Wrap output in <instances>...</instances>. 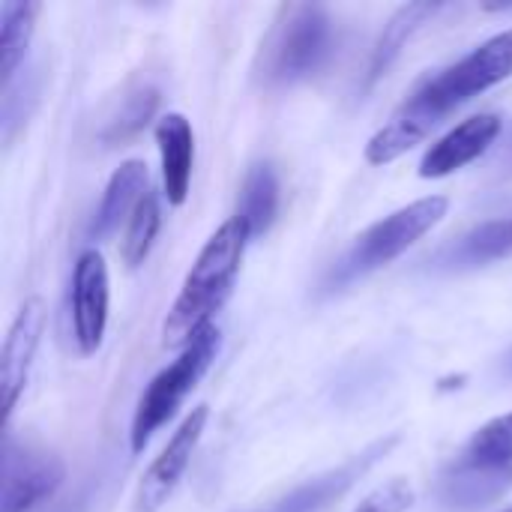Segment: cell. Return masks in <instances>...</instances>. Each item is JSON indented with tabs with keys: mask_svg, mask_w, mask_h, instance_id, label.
<instances>
[{
	"mask_svg": "<svg viewBox=\"0 0 512 512\" xmlns=\"http://www.w3.org/2000/svg\"><path fill=\"white\" fill-rule=\"evenodd\" d=\"M156 108H159V93H156L153 87L138 90V93L123 105V111L117 114V120H114L111 129L105 132V138H108V141H126V138L138 135V132L150 123V117L156 114Z\"/></svg>",
	"mask_w": 512,
	"mask_h": 512,
	"instance_id": "21",
	"label": "cell"
},
{
	"mask_svg": "<svg viewBox=\"0 0 512 512\" xmlns=\"http://www.w3.org/2000/svg\"><path fill=\"white\" fill-rule=\"evenodd\" d=\"M504 512H512V507H507V510H504Z\"/></svg>",
	"mask_w": 512,
	"mask_h": 512,
	"instance_id": "23",
	"label": "cell"
},
{
	"mask_svg": "<svg viewBox=\"0 0 512 512\" xmlns=\"http://www.w3.org/2000/svg\"><path fill=\"white\" fill-rule=\"evenodd\" d=\"M507 78H512V27L477 45L471 54H465L441 75L423 81L417 93L447 120V114L483 96L486 90L498 87Z\"/></svg>",
	"mask_w": 512,
	"mask_h": 512,
	"instance_id": "5",
	"label": "cell"
},
{
	"mask_svg": "<svg viewBox=\"0 0 512 512\" xmlns=\"http://www.w3.org/2000/svg\"><path fill=\"white\" fill-rule=\"evenodd\" d=\"M39 12H42L39 0L0 3V84H3V93L9 90L15 72L21 69V63L27 57Z\"/></svg>",
	"mask_w": 512,
	"mask_h": 512,
	"instance_id": "15",
	"label": "cell"
},
{
	"mask_svg": "<svg viewBox=\"0 0 512 512\" xmlns=\"http://www.w3.org/2000/svg\"><path fill=\"white\" fill-rule=\"evenodd\" d=\"M333 54V15L318 3H294L282 9L261 45V75L267 84H297L327 69Z\"/></svg>",
	"mask_w": 512,
	"mask_h": 512,
	"instance_id": "2",
	"label": "cell"
},
{
	"mask_svg": "<svg viewBox=\"0 0 512 512\" xmlns=\"http://www.w3.org/2000/svg\"><path fill=\"white\" fill-rule=\"evenodd\" d=\"M453 465L483 474H512V411L480 426Z\"/></svg>",
	"mask_w": 512,
	"mask_h": 512,
	"instance_id": "16",
	"label": "cell"
},
{
	"mask_svg": "<svg viewBox=\"0 0 512 512\" xmlns=\"http://www.w3.org/2000/svg\"><path fill=\"white\" fill-rule=\"evenodd\" d=\"M207 420H210L207 405H198L186 414V420L177 426V432L171 435L165 450L144 471V477L135 489V512H159L168 504V498L177 492L180 480L186 477V471L192 465V456L204 438Z\"/></svg>",
	"mask_w": 512,
	"mask_h": 512,
	"instance_id": "7",
	"label": "cell"
},
{
	"mask_svg": "<svg viewBox=\"0 0 512 512\" xmlns=\"http://www.w3.org/2000/svg\"><path fill=\"white\" fill-rule=\"evenodd\" d=\"M42 330H45V306L39 297H27L15 315V321L9 324L6 342H3V354H0V384H3V429H9L12 411L27 387L30 369H33V357L39 351L42 342Z\"/></svg>",
	"mask_w": 512,
	"mask_h": 512,
	"instance_id": "9",
	"label": "cell"
},
{
	"mask_svg": "<svg viewBox=\"0 0 512 512\" xmlns=\"http://www.w3.org/2000/svg\"><path fill=\"white\" fill-rule=\"evenodd\" d=\"M249 240L252 231L237 213L213 231V237L198 252L195 264L189 267L174 306L165 315V348H186L204 327L213 324V318L222 312L237 285Z\"/></svg>",
	"mask_w": 512,
	"mask_h": 512,
	"instance_id": "1",
	"label": "cell"
},
{
	"mask_svg": "<svg viewBox=\"0 0 512 512\" xmlns=\"http://www.w3.org/2000/svg\"><path fill=\"white\" fill-rule=\"evenodd\" d=\"M216 351H219V327L210 324L183 348V354L171 366H165L147 384V390L138 399V408H135V417H132V429H129L132 453H141L150 444V438L168 420L177 417V411L183 408L186 396L198 387V381L213 366Z\"/></svg>",
	"mask_w": 512,
	"mask_h": 512,
	"instance_id": "3",
	"label": "cell"
},
{
	"mask_svg": "<svg viewBox=\"0 0 512 512\" xmlns=\"http://www.w3.org/2000/svg\"><path fill=\"white\" fill-rule=\"evenodd\" d=\"M159 228H162V204H159V195L150 189L123 231L120 255L129 267H138L150 255V249L159 237Z\"/></svg>",
	"mask_w": 512,
	"mask_h": 512,
	"instance_id": "19",
	"label": "cell"
},
{
	"mask_svg": "<svg viewBox=\"0 0 512 512\" xmlns=\"http://www.w3.org/2000/svg\"><path fill=\"white\" fill-rule=\"evenodd\" d=\"M111 282L102 252L84 249L72 270V336L84 357L96 354L108 327Z\"/></svg>",
	"mask_w": 512,
	"mask_h": 512,
	"instance_id": "8",
	"label": "cell"
},
{
	"mask_svg": "<svg viewBox=\"0 0 512 512\" xmlns=\"http://www.w3.org/2000/svg\"><path fill=\"white\" fill-rule=\"evenodd\" d=\"M3 492H0V510L3 512H30L48 501L66 480V465L57 453L30 444L15 441L9 429H3Z\"/></svg>",
	"mask_w": 512,
	"mask_h": 512,
	"instance_id": "6",
	"label": "cell"
},
{
	"mask_svg": "<svg viewBox=\"0 0 512 512\" xmlns=\"http://www.w3.org/2000/svg\"><path fill=\"white\" fill-rule=\"evenodd\" d=\"M441 123H444V117L414 90L393 111V117L369 138L366 162L369 165H390V162H396L399 156H405L408 150L423 144Z\"/></svg>",
	"mask_w": 512,
	"mask_h": 512,
	"instance_id": "12",
	"label": "cell"
},
{
	"mask_svg": "<svg viewBox=\"0 0 512 512\" xmlns=\"http://www.w3.org/2000/svg\"><path fill=\"white\" fill-rule=\"evenodd\" d=\"M150 192V168L141 159H126L108 180L99 210L90 225V240H108L123 222L132 219L144 195Z\"/></svg>",
	"mask_w": 512,
	"mask_h": 512,
	"instance_id": "14",
	"label": "cell"
},
{
	"mask_svg": "<svg viewBox=\"0 0 512 512\" xmlns=\"http://www.w3.org/2000/svg\"><path fill=\"white\" fill-rule=\"evenodd\" d=\"M438 9H441L438 3H408V6H402V9L387 21L384 33H381V39H378V45H375V51H372L369 81H378V78L393 66V60L402 54V48H405V42L411 39V33H417Z\"/></svg>",
	"mask_w": 512,
	"mask_h": 512,
	"instance_id": "18",
	"label": "cell"
},
{
	"mask_svg": "<svg viewBox=\"0 0 512 512\" xmlns=\"http://www.w3.org/2000/svg\"><path fill=\"white\" fill-rule=\"evenodd\" d=\"M156 144L162 159V195L171 207L186 204L195 165V132L189 117L171 111L156 123Z\"/></svg>",
	"mask_w": 512,
	"mask_h": 512,
	"instance_id": "13",
	"label": "cell"
},
{
	"mask_svg": "<svg viewBox=\"0 0 512 512\" xmlns=\"http://www.w3.org/2000/svg\"><path fill=\"white\" fill-rule=\"evenodd\" d=\"M279 213V177L270 162H258L249 168L240 201H237V216L249 225L252 237H261Z\"/></svg>",
	"mask_w": 512,
	"mask_h": 512,
	"instance_id": "17",
	"label": "cell"
},
{
	"mask_svg": "<svg viewBox=\"0 0 512 512\" xmlns=\"http://www.w3.org/2000/svg\"><path fill=\"white\" fill-rule=\"evenodd\" d=\"M399 444V435H390L384 441H375L369 444L363 453L351 456L345 465L321 474V477H312L306 483H300L297 489H291L285 498L267 504V507H258V510H246V512H324L327 507H333L381 456H387L390 447Z\"/></svg>",
	"mask_w": 512,
	"mask_h": 512,
	"instance_id": "10",
	"label": "cell"
},
{
	"mask_svg": "<svg viewBox=\"0 0 512 512\" xmlns=\"http://www.w3.org/2000/svg\"><path fill=\"white\" fill-rule=\"evenodd\" d=\"M447 210H450V198L429 195L378 219L354 240L348 255L339 261V282H351L357 276L387 267L390 261L405 255L414 243H420L432 228H438Z\"/></svg>",
	"mask_w": 512,
	"mask_h": 512,
	"instance_id": "4",
	"label": "cell"
},
{
	"mask_svg": "<svg viewBox=\"0 0 512 512\" xmlns=\"http://www.w3.org/2000/svg\"><path fill=\"white\" fill-rule=\"evenodd\" d=\"M417 504V489L405 477H393L372 489L351 512H408Z\"/></svg>",
	"mask_w": 512,
	"mask_h": 512,
	"instance_id": "22",
	"label": "cell"
},
{
	"mask_svg": "<svg viewBox=\"0 0 512 512\" xmlns=\"http://www.w3.org/2000/svg\"><path fill=\"white\" fill-rule=\"evenodd\" d=\"M501 129H504V120L495 111H483V114L462 120L459 126H453L447 135H441L426 150V156L420 162V177L441 180V177L462 171L465 165H471L483 153H489V147L498 141Z\"/></svg>",
	"mask_w": 512,
	"mask_h": 512,
	"instance_id": "11",
	"label": "cell"
},
{
	"mask_svg": "<svg viewBox=\"0 0 512 512\" xmlns=\"http://www.w3.org/2000/svg\"><path fill=\"white\" fill-rule=\"evenodd\" d=\"M512 255V216L510 219H492L480 228H474L462 246H459V258L468 264H489V261H501Z\"/></svg>",
	"mask_w": 512,
	"mask_h": 512,
	"instance_id": "20",
	"label": "cell"
}]
</instances>
